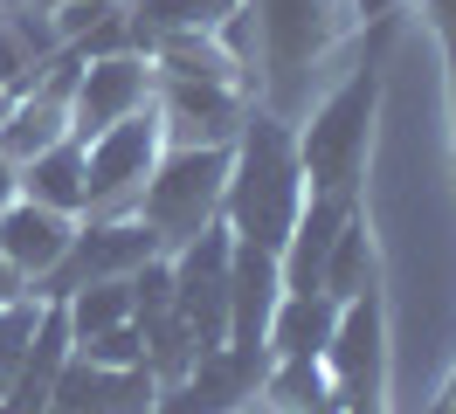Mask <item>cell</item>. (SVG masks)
Returning <instances> with one entry per match:
<instances>
[{
	"mask_svg": "<svg viewBox=\"0 0 456 414\" xmlns=\"http://www.w3.org/2000/svg\"><path fill=\"white\" fill-rule=\"evenodd\" d=\"M152 62L132 49L118 55H90V62H77V83H69V138H97L111 132L118 118H132V110L152 104Z\"/></svg>",
	"mask_w": 456,
	"mask_h": 414,
	"instance_id": "ba28073f",
	"label": "cell"
},
{
	"mask_svg": "<svg viewBox=\"0 0 456 414\" xmlns=\"http://www.w3.org/2000/svg\"><path fill=\"white\" fill-rule=\"evenodd\" d=\"M228 256H235L228 221L200 228L194 242H180L167 256V263H173V311H180V325L194 331L200 353L228 345Z\"/></svg>",
	"mask_w": 456,
	"mask_h": 414,
	"instance_id": "8992f818",
	"label": "cell"
},
{
	"mask_svg": "<svg viewBox=\"0 0 456 414\" xmlns=\"http://www.w3.org/2000/svg\"><path fill=\"white\" fill-rule=\"evenodd\" d=\"M14 193H21V166H14V159H7V152H0V207H7Z\"/></svg>",
	"mask_w": 456,
	"mask_h": 414,
	"instance_id": "44dd1931",
	"label": "cell"
},
{
	"mask_svg": "<svg viewBox=\"0 0 456 414\" xmlns=\"http://www.w3.org/2000/svg\"><path fill=\"white\" fill-rule=\"evenodd\" d=\"M152 401H159V380L145 366H97L69 353L42 414H152Z\"/></svg>",
	"mask_w": 456,
	"mask_h": 414,
	"instance_id": "8fae6325",
	"label": "cell"
},
{
	"mask_svg": "<svg viewBox=\"0 0 456 414\" xmlns=\"http://www.w3.org/2000/svg\"><path fill=\"white\" fill-rule=\"evenodd\" d=\"M152 256H167V248H159V235H152L139 215H97L90 228H77V235H69L62 263L42 276V290H35V297L56 304V297H69V290H84V283L132 276L139 263H152Z\"/></svg>",
	"mask_w": 456,
	"mask_h": 414,
	"instance_id": "52a82bcc",
	"label": "cell"
},
{
	"mask_svg": "<svg viewBox=\"0 0 456 414\" xmlns=\"http://www.w3.org/2000/svg\"><path fill=\"white\" fill-rule=\"evenodd\" d=\"M277 304H284V263H277V248L235 235V256H228V345L263 353V331L277 318Z\"/></svg>",
	"mask_w": 456,
	"mask_h": 414,
	"instance_id": "7c38bea8",
	"label": "cell"
},
{
	"mask_svg": "<svg viewBox=\"0 0 456 414\" xmlns=\"http://www.w3.org/2000/svg\"><path fill=\"white\" fill-rule=\"evenodd\" d=\"M77 359H97V366H145V338H139V325H111V331H97V338H84Z\"/></svg>",
	"mask_w": 456,
	"mask_h": 414,
	"instance_id": "d6986e66",
	"label": "cell"
},
{
	"mask_svg": "<svg viewBox=\"0 0 456 414\" xmlns=\"http://www.w3.org/2000/svg\"><path fill=\"white\" fill-rule=\"evenodd\" d=\"M373 97L380 83L373 69H360L353 83H339L325 104L297 125V166H305V193H353L360 166H367V132H373Z\"/></svg>",
	"mask_w": 456,
	"mask_h": 414,
	"instance_id": "277c9868",
	"label": "cell"
},
{
	"mask_svg": "<svg viewBox=\"0 0 456 414\" xmlns=\"http://www.w3.org/2000/svg\"><path fill=\"white\" fill-rule=\"evenodd\" d=\"M35 325H42V297H35V290H21V297L0 304V394H7V386H14V373H21Z\"/></svg>",
	"mask_w": 456,
	"mask_h": 414,
	"instance_id": "ac0fdd59",
	"label": "cell"
},
{
	"mask_svg": "<svg viewBox=\"0 0 456 414\" xmlns=\"http://www.w3.org/2000/svg\"><path fill=\"white\" fill-rule=\"evenodd\" d=\"M242 7H249V42H256V62H263L256 69L263 97H270V110L284 118V110L297 104V90L312 83L318 55L339 42L346 0H242Z\"/></svg>",
	"mask_w": 456,
	"mask_h": 414,
	"instance_id": "7a4b0ae2",
	"label": "cell"
},
{
	"mask_svg": "<svg viewBox=\"0 0 456 414\" xmlns=\"http://www.w3.org/2000/svg\"><path fill=\"white\" fill-rule=\"evenodd\" d=\"M401 0H346V14H360V21H387Z\"/></svg>",
	"mask_w": 456,
	"mask_h": 414,
	"instance_id": "ffe728a7",
	"label": "cell"
},
{
	"mask_svg": "<svg viewBox=\"0 0 456 414\" xmlns=\"http://www.w3.org/2000/svg\"><path fill=\"white\" fill-rule=\"evenodd\" d=\"M263 394H270L277 414H339V394H332L325 359H270Z\"/></svg>",
	"mask_w": 456,
	"mask_h": 414,
	"instance_id": "2e32d148",
	"label": "cell"
},
{
	"mask_svg": "<svg viewBox=\"0 0 456 414\" xmlns=\"http://www.w3.org/2000/svg\"><path fill=\"white\" fill-rule=\"evenodd\" d=\"M297 207H305L297 132H290L277 110H249L242 132H235V145H228V193H222L228 235L263 242V248H284Z\"/></svg>",
	"mask_w": 456,
	"mask_h": 414,
	"instance_id": "6da1fadb",
	"label": "cell"
},
{
	"mask_svg": "<svg viewBox=\"0 0 456 414\" xmlns=\"http://www.w3.org/2000/svg\"><path fill=\"white\" fill-rule=\"evenodd\" d=\"M7 104H14V90H0V118H7Z\"/></svg>",
	"mask_w": 456,
	"mask_h": 414,
	"instance_id": "cb8c5ba5",
	"label": "cell"
},
{
	"mask_svg": "<svg viewBox=\"0 0 456 414\" xmlns=\"http://www.w3.org/2000/svg\"><path fill=\"white\" fill-rule=\"evenodd\" d=\"M222 193H228V145H173L159 152V166L145 173L132 215L159 235V248H180L194 242L200 228L222 221Z\"/></svg>",
	"mask_w": 456,
	"mask_h": 414,
	"instance_id": "3957f363",
	"label": "cell"
},
{
	"mask_svg": "<svg viewBox=\"0 0 456 414\" xmlns=\"http://www.w3.org/2000/svg\"><path fill=\"white\" fill-rule=\"evenodd\" d=\"M159 152H167V125H159L152 104L118 118L111 132L84 138V207L90 215H132V200H139L145 173L159 166Z\"/></svg>",
	"mask_w": 456,
	"mask_h": 414,
	"instance_id": "5b68a950",
	"label": "cell"
},
{
	"mask_svg": "<svg viewBox=\"0 0 456 414\" xmlns=\"http://www.w3.org/2000/svg\"><path fill=\"white\" fill-rule=\"evenodd\" d=\"M332 325H339V304L325 297V290H284L277 318L263 331V353L270 359H325Z\"/></svg>",
	"mask_w": 456,
	"mask_h": 414,
	"instance_id": "5bb4252c",
	"label": "cell"
},
{
	"mask_svg": "<svg viewBox=\"0 0 456 414\" xmlns=\"http://www.w3.org/2000/svg\"><path fill=\"white\" fill-rule=\"evenodd\" d=\"M69 235H77V215H56V207H42L28 193H14L0 207V263L21 276V283H42V276L56 270Z\"/></svg>",
	"mask_w": 456,
	"mask_h": 414,
	"instance_id": "4fadbf2b",
	"label": "cell"
},
{
	"mask_svg": "<svg viewBox=\"0 0 456 414\" xmlns=\"http://www.w3.org/2000/svg\"><path fill=\"white\" fill-rule=\"evenodd\" d=\"M318 290H325L332 304H353V297H367V290H373V248H367V228H360V221H346V228H339Z\"/></svg>",
	"mask_w": 456,
	"mask_h": 414,
	"instance_id": "e0dca14e",
	"label": "cell"
},
{
	"mask_svg": "<svg viewBox=\"0 0 456 414\" xmlns=\"http://www.w3.org/2000/svg\"><path fill=\"white\" fill-rule=\"evenodd\" d=\"M443 414H456V380H450V386H443Z\"/></svg>",
	"mask_w": 456,
	"mask_h": 414,
	"instance_id": "603a6c76",
	"label": "cell"
},
{
	"mask_svg": "<svg viewBox=\"0 0 456 414\" xmlns=\"http://www.w3.org/2000/svg\"><path fill=\"white\" fill-rule=\"evenodd\" d=\"M263 373H270V353H249V345H215V353H200L173 386H159L152 414H235L242 401H256Z\"/></svg>",
	"mask_w": 456,
	"mask_h": 414,
	"instance_id": "9c48e42d",
	"label": "cell"
},
{
	"mask_svg": "<svg viewBox=\"0 0 456 414\" xmlns=\"http://www.w3.org/2000/svg\"><path fill=\"white\" fill-rule=\"evenodd\" d=\"M21 193L56 215H84V138H62L49 152L21 159Z\"/></svg>",
	"mask_w": 456,
	"mask_h": 414,
	"instance_id": "9a60e30c",
	"label": "cell"
},
{
	"mask_svg": "<svg viewBox=\"0 0 456 414\" xmlns=\"http://www.w3.org/2000/svg\"><path fill=\"white\" fill-rule=\"evenodd\" d=\"M7 297H21V276H14L7 263H0V304H7Z\"/></svg>",
	"mask_w": 456,
	"mask_h": 414,
	"instance_id": "7402d4cb",
	"label": "cell"
},
{
	"mask_svg": "<svg viewBox=\"0 0 456 414\" xmlns=\"http://www.w3.org/2000/svg\"><path fill=\"white\" fill-rule=\"evenodd\" d=\"M249 83H228V77H167L159 90V125L180 145H235L242 118H249Z\"/></svg>",
	"mask_w": 456,
	"mask_h": 414,
	"instance_id": "30bf717a",
	"label": "cell"
},
{
	"mask_svg": "<svg viewBox=\"0 0 456 414\" xmlns=\"http://www.w3.org/2000/svg\"><path fill=\"white\" fill-rule=\"evenodd\" d=\"M235 414H249V408H235Z\"/></svg>",
	"mask_w": 456,
	"mask_h": 414,
	"instance_id": "d4e9b609",
	"label": "cell"
}]
</instances>
